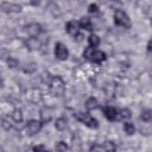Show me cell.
Returning <instances> with one entry per match:
<instances>
[{
	"label": "cell",
	"mask_w": 152,
	"mask_h": 152,
	"mask_svg": "<svg viewBox=\"0 0 152 152\" xmlns=\"http://www.w3.org/2000/svg\"><path fill=\"white\" fill-rule=\"evenodd\" d=\"M50 90L56 96H62L64 94L65 86H64V82L62 81L61 77L55 76V77L51 78V81H50Z\"/></svg>",
	"instance_id": "cell-1"
},
{
	"label": "cell",
	"mask_w": 152,
	"mask_h": 152,
	"mask_svg": "<svg viewBox=\"0 0 152 152\" xmlns=\"http://www.w3.org/2000/svg\"><path fill=\"white\" fill-rule=\"evenodd\" d=\"M114 21L116 25L124 27V28H129L131 27V20L128 15L122 11V10H116L114 13Z\"/></svg>",
	"instance_id": "cell-2"
},
{
	"label": "cell",
	"mask_w": 152,
	"mask_h": 152,
	"mask_svg": "<svg viewBox=\"0 0 152 152\" xmlns=\"http://www.w3.org/2000/svg\"><path fill=\"white\" fill-rule=\"evenodd\" d=\"M75 118H76L78 121L83 122L86 126L90 127V128H96V127L99 126V125H97V121H96L90 114H88V113H76V114H75Z\"/></svg>",
	"instance_id": "cell-3"
},
{
	"label": "cell",
	"mask_w": 152,
	"mask_h": 152,
	"mask_svg": "<svg viewBox=\"0 0 152 152\" xmlns=\"http://www.w3.org/2000/svg\"><path fill=\"white\" fill-rule=\"evenodd\" d=\"M55 56L58 59H61V61L66 59L68 56H69V52H68L66 46L64 44H62V43H57L56 46H55Z\"/></svg>",
	"instance_id": "cell-4"
},
{
	"label": "cell",
	"mask_w": 152,
	"mask_h": 152,
	"mask_svg": "<svg viewBox=\"0 0 152 152\" xmlns=\"http://www.w3.org/2000/svg\"><path fill=\"white\" fill-rule=\"evenodd\" d=\"M25 128H26L27 134L33 135V134H36V133H38V132L40 131V128H42V122L38 121V120H30V121H27Z\"/></svg>",
	"instance_id": "cell-5"
},
{
	"label": "cell",
	"mask_w": 152,
	"mask_h": 152,
	"mask_svg": "<svg viewBox=\"0 0 152 152\" xmlns=\"http://www.w3.org/2000/svg\"><path fill=\"white\" fill-rule=\"evenodd\" d=\"M26 33L31 38H36L42 33V26L39 24H37V23H32V24L26 26Z\"/></svg>",
	"instance_id": "cell-6"
},
{
	"label": "cell",
	"mask_w": 152,
	"mask_h": 152,
	"mask_svg": "<svg viewBox=\"0 0 152 152\" xmlns=\"http://www.w3.org/2000/svg\"><path fill=\"white\" fill-rule=\"evenodd\" d=\"M26 97H27V100H28L30 102L37 103V102H39V101L42 100V93H40V90H39L38 88H32V89H30V90L27 91Z\"/></svg>",
	"instance_id": "cell-7"
},
{
	"label": "cell",
	"mask_w": 152,
	"mask_h": 152,
	"mask_svg": "<svg viewBox=\"0 0 152 152\" xmlns=\"http://www.w3.org/2000/svg\"><path fill=\"white\" fill-rule=\"evenodd\" d=\"M0 6H1V10H2L4 12H10V13L14 12V13H17V12H20V11H21V6H20V5H17V4L1 2Z\"/></svg>",
	"instance_id": "cell-8"
},
{
	"label": "cell",
	"mask_w": 152,
	"mask_h": 152,
	"mask_svg": "<svg viewBox=\"0 0 152 152\" xmlns=\"http://www.w3.org/2000/svg\"><path fill=\"white\" fill-rule=\"evenodd\" d=\"M70 150H71V152H82V141H81L80 137H77V135L72 137Z\"/></svg>",
	"instance_id": "cell-9"
},
{
	"label": "cell",
	"mask_w": 152,
	"mask_h": 152,
	"mask_svg": "<svg viewBox=\"0 0 152 152\" xmlns=\"http://www.w3.org/2000/svg\"><path fill=\"white\" fill-rule=\"evenodd\" d=\"M65 27H66V32H68L70 36L76 37V36L78 34V27H80V25H78L76 21H74V20L69 21Z\"/></svg>",
	"instance_id": "cell-10"
},
{
	"label": "cell",
	"mask_w": 152,
	"mask_h": 152,
	"mask_svg": "<svg viewBox=\"0 0 152 152\" xmlns=\"http://www.w3.org/2000/svg\"><path fill=\"white\" fill-rule=\"evenodd\" d=\"M102 110H103V113H104V116H106L109 121H113V120L116 118V109H115L114 107L107 106V107H104Z\"/></svg>",
	"instance_id": "cell-11"
},
{
	"label": "cell",
	"mask_w": 152,
	"mask_h": 152,
	"mask_svg": "<svg viewBox=\"0 0 152 152\" xmlns=\"http://www.w3.org/2000/svg\"><path fill=\"white\" fill-rule=\"evenodd\" d=\"M51 118H52V110L50 108H48V107H44L40 110V120H42V122H44V124L49 122L51 120Z\"/></svg>",
	"instance_id": "cell-12"
},
{
	"label": "cell",
	"mask_w": 152,
	"mask_h": 152,
	"mask_svg": "<svg viewBox=\"0 0 152 152\" xmlns=\"http://www.w3.org/2000/svg\"><path fill=\"white\" fill-rule=\"evenodd\" d=\"M78 25H80V27L83 28V30H87V31H91V30H93V24H91V21H90L89 18L83 17V18L80 20Z\"/></svg>",
	"instance_id": "cell-13"
},
{
	"label": "cell",
	"mask_w": 152,
	"mask_h": 152,
	"mask_svg": "<svg viewBox=\"0 0 152 152\" xmlns=\"http://www.w3.org/2000/svg\"><path fill=\"white\" fill-rule=\"evenodd\" d=\"M104 58H106V55L102 51L95 50L93 56H91V58H90V61H93L94 63H101L102 61H104Z\"/></svg>",
	"instance_id": "cell-14"
},
{
	"label": "cell",
	"mask_w": 152,
	"mask_h": 152,
	"mask_svg": "<svg viewBox=\"0 0 152 152\" xmlns=\"http://www.w3.org/2000/svg\"><path fill=\"white\" fill-rule=\"evenodd\" d=\"M88 43H89V46H90V48L95 49V48H97L99 44H100V38H99L96 34H90L89 38H88Z\"/></svg>",
	"instance_id": "cell-15"
},
{
	"label": "cell",
	"mask_w": 152,
	"mask_h": 152,
	"mask_svg": "<svg viewBox=\"0 0 152 152\" xmlns=\"http://www.w3.org/2000/svg\"><path fill=\"white\" fill-rule=\"evenodd\" d=\"M97 106H99V102H97V100H96L95 97H90V99H88V100L86 101V108H87L88 110H93V109H95Z\"/></svg>",
	"instance_id": "cell-16"
},
{
	"label": "cell",
	"mask_w": 152,
	"mask_h": 152,
	"mask_svg": "<svg viewBox=\"0 0 152 152\" xmlns=\"http://www.w3.org/2000/svg\"><path fill=\"white\" fill-rule=\"evenodd\" d=\"M102 147H103L104 152H115V151H116V146H115V144H114L113 141H110V140L104 141L103 145H102Z\"/></svg>",
	"instance_id": "cell-17"
},
{
	"label": "cell",
	"mask_w": 152,
	"mask_h": 152,
	"mask_svg": "<svg viewBox=\"0 0 152 152\" xmlns=\"http://www.w3.org/2000/svg\"><path fill=\"white\" fill-rule=\"evenodd\" d=\"M66 125H68L66 120H65L64 118H59V119H57V120H56L55 127H56L58 131H64V129L66 128Z\"/></svg>",
	"instance_id": "cell-18"
},
{
	"label": "cell",
	"mask_w": 152,
	"mask_h": 152,
	"mask_svg": "<svg viewBox=\"0 0 152 152\" xmlns=\"http://www.w3.org/2000/svg\"><path fill=\"white\" fill-rule=\"evenodd\" d=\"M11 115H12V119H13L15 122H21V120H23V112H21V109L15 108Z\"/></svg>",
	"instance_id": "cell-19"
},
{
	"label": "cell",
	"mask_w": 152,
	"mask_h": 152,
	"mask_svg": "<svg viewBox=\"0 0 152 152\" xmlns=\"http://www.w3.org/2000/svg\"><path fill=\"white\" fill-rule=\"evenodd\" d=\"M140 118H141V120L145 121V122L152 121V110H151V109H145V110H142Z\"/></svg>",
	"instance_id": "cell-20"
},
{
	"label": "cell",
	"mask_w": 152,
	"mask_h": 152,
	"mask_svg": "<svg viewBox=\"0 0 152 152\" xmlns=\"http://www.w3.org/2000/svg\"><path fill=\"white\" fill-rule=\"evenodd\" d=\"M124 129H125V132H126L128 135H132V134L135 132V127H134V125L131 124V122H125Z\"/></svg>",
	"instance_id": "cell-21"
},
{
	"label": "cell",
	"mask_w": 152,
	"mask_h": 152,
	"mask_svg": "<svg viewBox=\"0 0 152 152\" xmlns=\"http://www.w3.org/2000/svg\"><path fill=\"white\" fill-rule=\"evenodd\" d=\"M26 44H27V46H28L30 49H38L39 45H40V43L38 42V39H36V38H30V39L26 42Z\"/></svg>",
	"instance_id": "cell-22"
},
{
	"label": "cell",
	"mask_w": 152,
	"mask_h": 152,
	"mask_svg": "<svg viewBox=\"0 0 152 152\" xmlns=\"http://www.w3.org/2000/svg\"><path fill=\"white\" fill-rule=\"evenodd\" d=\"M55 148H56V152H66L68 146H66V144L64 141H58L56 144V147Z\"/></svg>",
	"instance_id": "cell-23"
},
{
	"label": "cell",
	"mask_w": 152,
	"mask_h": 152,
	"mask_svg": "<svg viewBox=\"0 0 152 152\" xmlns=\"http://www.w3.org/2000/svg\"><path fill=\"white\" fill-rule=\"evenodd\" d=\"M36 69H37V66H36L34 63H28V64H26V65L24 66V71H25L26 74H32Z\"/></svg>",
	"instance_id": "cell-24"
},
{
	"label": "cell",
	"mask_w": 152,
	"mask_h": 152,
	"mask_svg": "<svg viewBox=\"0 0 152 152\" xmlns=\"http://www.w3.org/2000/svg\"><path fill=\"white\" fill-rule=\"evenodd\" d=\"M120 116H121V119H124V120L129 119V118L132 116L131 110H129V109H127V108H124V109L121 110V113H120Z\"/></svg>",
	"instance_id": "cell-25"
},
{
	"label": "cell",
	"mask_w": 152,
	"mask_h": 152,
	"mask_svg": "<svg viewBox=\"0 0 152 152\" xmlns=\"http://www.w3.org/2000/svg\"><path fill=\"white\" fill-rule=\"evenodd\" d=\"M94 49L93 48H87L86 49V51H84V53H83V56H84V58H87V59H90L91 58V56H93V53H94Z\"/></svg>",
	"instance_id": "cell-26"
},
{
	"label": "cell",
	"mask_w": 152,
	"mask_h": 152,
	"mask_svg": "<svg viewBox=\"0 0 152 152\" xmlns=\"http://www.w3.org/2000/svg\"><path fill=\"white\" fill-rule=\"evenodd\" d=\"M7 64H8L10 68H15L18 65V61L15 58H13V57H8L7 58Z\"/></svg>",
	"instance_id": "cell-27"
},
{
	"label": "cell",
	"mask_w": 152,
	"mask_h": 152,
	"mask_svg": "<svg viewBox=\"0 0 152 152\" xmlns=\"http://www.w3.org/2000/svg\"><path fill=\"white\" fill-rule=\"evenodd\" d=\"M89 152H104V150H103V147L100 146V145H93V146L90 147Z\"/></svg>",
	"instance_id": "cell-28"
},
{
	"label": "cell",
	"mask_w": 152,
	"mask_h": 152,
	"mask_svg": "<svg viewBox=\"0 0 152 152\" xmlns=\"http://www.w3.org/2000/svg\"><path fill=\"white\" fill-rule=\"evenodd\" d=\"M1 127H2L4 129L8 131V129L11 128V125H10V122H8L6 119H1Z\"/></svg>",
	"instance_id": "cell-29"
},
{
	"label": "cell",
	"mask_w": 152,
	"mask_h": 152,
	"mask_svg": "<svg viewBox=\"0 0 152 152\" xmlns=\"http://www.w3.org/2000/svg\"><path fill=\"white\" fill-rule=\"evenodd\" d=\"M88 11H89L90 13H96V12L99 11V7H97V5H95V4H90L89 7H88Z\"/></svg>",
	"instance_id": "cell-30"
},
{
	"label": "cell",
	"mask_w": 152,
	"mask_h": 152,
	"mask_svg": "<svg viewBox=\"0 0 152 152\" xmlns=\"http://www.w3.org/2000/svg\"><path fill=\"white\" fill-rule=\"evenodd\" d=\"M33 152H49V151H46L43 145H38L33 147Z\"/></svg>",
	"instance_id": "cell-31"
},
{
	"label": "cell",
	"mask_w": 152,
	"mask_h": 152,
	"mask_svg": "<svg viewBox=\"0 0 152 152\" xmlns=\"http://www.w3.org/2000/svg\"><path fill=\"white\" fill-rule=\"evenodd\" d=\"M147 51H148V52L152 51V39H150L148 43H147Z\"/></svg>",
	"instance_id": "cell-32"
},
{
	"label": "cell",
	"mask_w": 152,
	"mask_h": 152,
	"mask_svg": "<svg viewBox=\"0 0 152 152\" xmlns=\"http://www.w3.org/2000/svg\"><path fill=\"white\" fill-rule=\"evenodd\" d=\"M151 80H152V71H151Z\"/></svg>",
	"instance_id": "cell-33"
},
{
	"label": "cell",
	"mask_w": 152,
	"mask_h": 152,
	"mask_svg": "<svg viewBox=\"0 0 152 152\" xmlns=\"http://www.w3.org/2000/svg\"><path fill=\"white\" fill-rule=\"evenodd\" d=\"M151 25H152V19H151Z\"/></svg>",
	"instance_id": "cell-34"
}]
</instances>
